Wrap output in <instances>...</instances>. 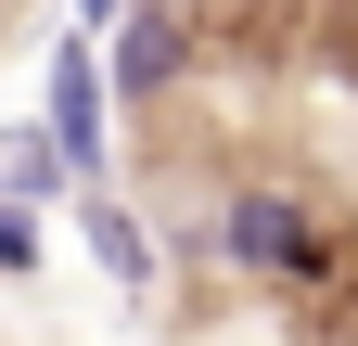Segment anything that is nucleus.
<instances>
[{"label": "nucleus", "instance_id": "f257e3e1", "mask_svg": "<svg viewBox=\"0 0 358 346\" xmlns=\"http://www.w3.org/2000/svg\"><path fill=\"white\" fill-rule=\"evenodd\" d=\"M217 256L256 282H282V295H320L333 282V231H320V205L282 193V180H243L231 205H217Z\"/></svg>", "mask_w": 358, "mask_h": 346}, {"label": "nucleus", "instance_id": "f03ea898", "mask_svg": "<svg viewBox=\"0 0 358 346\" xmlns=\"http://www.w3.org/2000/svg\"><path fill=\"white\" fill-rule=\"evenodd\" d=\"M38 116H52V141L77 154V180H115V77H103V39L90 26L52 52V103Z\"/></svg>", "mask_w": 358, "mask_h": 346}, {"label": "nucleus", "instance_id": "7ed1b4c3", "mask_svg": "<svg viewBox=\"0 0 358 346\" xmlns=\"http://www.w3.org/2000/svg\"><path fill=\"white\" fill-rule=\"evenodd\" d=\"M179 64H192V26H179V0H128V13L103 26V77L115 103H166Z\"/></svg>", "mask_w": 358, "mask_h": 346}, {"label": "nucleus", "instance_id": "20e7f679", "mask_svg": "<svg viewBox=\"0 0 358 346\" xmlns=\"http://www.w3.org/2000/svg\"><path fill=\"white\" fill-rule=\"evenodd\" d=\"M77 231H90V256H103V282H128V295H154V231L115 205V180H77Z\"/></svg>", "mask_w": 358, "mask_h": 346}, {"label": "nucleus", "instance_id": "39448f33", "mask_svg": "<svg viewBox=\"0 0 358 346\" xmlns=\"http://www.w3.org/2000/svg\"><path fill=\"white\" fill-rule=\"evenodd\" d=\"M0 193H13V205H64V193H77V154L52 141V116L0 128Z\"/></svg>", "mask_w": 358, "mask_h": 346}, {"label": "nucleus", "instance_id": "423d86ee", "mask_svg": "<svg viewBox=\"0 0 358 346\" xmlns=\"http://www.w3.org/2000/svg\"><path fill=\"white\" fill-rule=\"evenodd\" d=\"M38 256H52V244H38V205L0 193V282H38Z\"/></svg>", "mask_w": 358, "mask_h": 346}, {"label": "nucleus", "instance_id": "0eeeda50", "mask_svg": "<svg viewBox=\"0 0 358 346\" xmlns=\"http://www.w3.org/2000/svg\"><path fill=\"white\" fill-rule=\"evenodd\" d=\"M115 13H128V0H77V26H90V39H103V26H115Z\"/></svg>", "mask_w": 358, "mask_h": 346}]
</instances>
